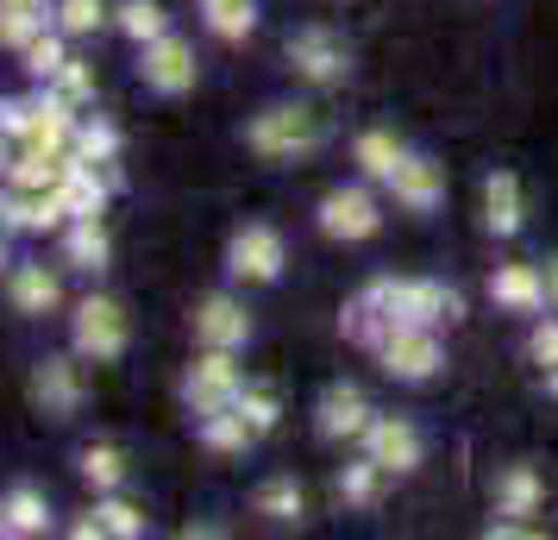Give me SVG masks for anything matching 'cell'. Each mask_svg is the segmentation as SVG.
Instances as JSON below:
<instances>
[{
	"instance_id": "34",
	"label": "cell",
	"mask_w": 558,
	"mask_h": 540,
	"mask_svg": "<svg viewBox=\"0 0 558 540\" xmlns=\"http://www.w3.org/2000/svg\"><path fill=\"white\" fill-rule=\"evenodd\" d=\"M533 496H539V484H533L527 471H508V484H502V503H508V509H514V515L533 509Z\"/></svg>"
},
{
	"instance_id": "10",
	"label": "cell",
	"mask_w": 558,
	"mask_h": 540,
	"mask_svg": "<svg viewBox=\"0 0 558 540\" xmlns=\"http://www.w3.org/2000/svg\"><path fill=\"white\" fill-rule=\"evenodd\" d=\"M289 63H295L302 82H339L345 76V45H339L327 26H302L289 38Z\"/></svg>"
},
{
	"instance_id": "41",
	"label": "cell",
	"mask_w": 558,
	"mask_h": 540,
	"mask_svg": "<svg viewBox=\"0 0 558 540\" xmlns=\"http://www.w3.org/2000/svg\"><path fill=\"white\" fill-rule=\"evenodd\" d=\"M45 7H51V0H45Z\"/></svg>"
},
{
	"instance_id": "5",
	"label": "cell",
	"mask_w": 558,
	"mask_h": 540,
	"mask_svg": "<svg viewBox=\"0 0 558 540\" xmlns=\"http://www.w3.org/2000/svg\"><path fill=\"white\" fill-rule=\"evenodd\" d=\"M195 76H202V63H195V45H189V38L163 32V38H151V45H138V82H145L151 95L177 101V95L195 88Z\"/></svg>"
},
{
	"instance_id": "38",
	"label": "cell",
	"mask_w": 558,
	"mask_h": 540,
	"mask_svg": "<svg viewBox=\"0 0 558 540\" xmlns=\"http://www.w3.org/2000/svg\"><path fill=\"white\" fill-rule=\"evenodd\" d=\"M546 289H553V302H558V264H546Z\"/></svg>"
},
{
	"instance_id": "22",
	"label": "cell",
	"mask_w": 558,
	"mask_h": 540,
	"mask_svg": "<svg viewBox=\"0 0 558 540\" xmlns=\"http://www.w3.org/2000/svg\"><path fill=\"white\" fill-rule=\"evenodd\" d=\"M70 152L82 157V164H113L120 157V132H113V120H101L95 107L76 120V139H70Z\"/></svg>"
},
{
	"instance_id": "2",
	"label": "cell",
	"mask_w": 558,
	"mask_h": 540,
	"mask_svg": "<svg viewBox=\"0 0 558 540\" xmlns=\"http://www.w3.org/2000/svg\"><path fill=\"white\" fill-rule=\"evenodd\" d=\"M70 346H76L88 364H120L132 346V321H126V302L107 296V289H88L70 314Z\"/></svg>"
},
{
	"instance_id": "20",
	"label": "cell",
	"mask_w": 558,
	"mask_h": 540,
	"mask_svg": "<svg viewBox=\"0 0 558 540\" xmlns=\"http://www.w3.org/2000/svg\"><path fill=\"white\" fill-rule=\"evenodd\" d=\"M113 32L132 38V45H151V38L170 32V13H163L157 0H120V7H113Z\"/></svg>"
},
{
	"instance_id": "36",
	"label": "cell",
	"mask_w": 558,
	"mask_h": 540,
	"mask_svg": "<svg viewBox=\"0 0 558 540\" xmlns=\"http://www.w3.org/2000/svg\"><path fill=\"white\" fill-rule=\"evenodd\" d=\"M13 164H20V139H7V132H0V182L13 177Z\"/></svg>"
},
{
	"instance_id": "16",
	"label": "cell",
	"mask_w": 558,
	"mask_h": 540,
	"mask_svg": "<svg viewBox=\"0 0 558 540\" xmlns=\"http://www.w3.org/2000/svg\"><path fill=\"white\" fill-rule=\"evenodd\" d=\"M383 359H389V371H396V377H427L433 364H439V346H433V334L396 327V334L383 339Z\"/></svg>"
},
{
	"instance_id": "6",
	"label": "cell",
	"mask_w": 558,
	"mask_h": 540,
	"mask_svg": "<svg viewBox=\"0 0 558 540\" xmlns=\"http://www.w3.org/2000/svg\"><path fill=\"white\" fill-rule=\"evenodd\" d=\"M239 389H245V371L232 364V352H207L202 346V359L189 364V377H182V403L202 421V415H214V409H232Z\"/></svg>"
},
{
	"instance_id": "39",
	"label": "cell",
	"mask_w": 558,
	"mask_h": 540,
	"mask_svg": "<svg viewBox=\"0 0 558 540\" xmlns=\"http://www.w3.org/2000/svg\"><path fill=\"white\" fill-rule=\"evenodd\" d=\"M0 535H7V515H0Z\"/></svg>"
},
{
	"instance_id": "30",
	"label": "cell",
	"mask_w": 558,
	"mask_h": 540,
	"mask_svg": "<svg viewBox=\"0 0 558 540\" xmlns=\"http://www.w3.org/2000/svg\"><path fill=\"white\" fill-rule=\"evenodd\" d=\"M483 202H489V227H496V232L521 227V195H514V177H489Z\"/></svg>"
},
{
	"instance_id": "25",
	"label": "cell",
	"mask_w": 558,
	"mask_h": 540,
	"mask_svg": "<svg viewBox=\"0 0 558 540\" xmlns=\"http://www.w3.org/2000/svg\"><path fill=\"white\" fill-rule=\"evenodd\" d=\"M496 302H508V309H539L546 302V277L533 271V264H508V271H496Z\"/></svg>"
},
{
	"instance_id": "26",
	"label": "cell",
	"mask_w": 558,
	"mask_h": 540,
	"mask_svg": "<svg viewBox=\"0 0 558 540\" xmlns=\"http://www.w3.org/2000/svg\"><path fill=\"white\" fill-rule=\"evenodd\" d=\"M252 440H257V434L245 428V415H239V409L202 415V446H207V453H245Z\"/></svg>"
},
{
	"instance_id": "11",
	"label": "cell",
	"mask_w": 558,
	"mask_h": 540,
	"mask_svg": "<svg viewBox=\"0 0 558 540\" xmlns=\"http://www.w3.org/2000/svg\"><path fill=\"white\" fill-rule=\"evenodd\" d=\"M57 264L82 271V277H101L107 264H113V239H107L101 220H70V227L57 232Z\"/></svg>"
},
{
	"instance_id": "18",
	"label": "cell",
	"mask_w": 558,
	"mask_h": 540,
	"mask_svg": "<svg viewBox=\"0 0 558 540\" xmlns=\"http://www.w3.org/2000/svg\"><path fill=\"white\" fill-rule=\"evenodd\" d=\"M371 459H377L383 471H408V465L421 459L414 428H408V421H371Z\"/></svg>"
},
{
	"instance_id": "24",
	"label": "cell",
	"mask_w": 558,
	"mask_h": 540,
	"mask_svg": "<svg viewBox=\"0 0 558 540\" xmlns=\"http://www.w3.org/2000/svg\"><path fill=\"white\" fill-rule=\"evenodd\" d=\"M51 26L70 38H95L101 26H113V7L107 0H51Z\"/></svg>"
},
{
	"instance_id": "28",
	"label": "cell",
	"mask_w": 558,
	"mask_h": 540,
	"mask_svg": "<svg viewBox=\"0 0 558 540\" xmlns=\"http://www.w3.org/2000/svg\"><path fill=\"white\" fill-rule=\"evenodd\" d=\"M38 88H57V95H63L70 107H95V63L70 51V63H63L51 82H38Z\"/></svg>"
},
{
	"instance_id": "40",
	"label": "cell",
	"mask_w": 558,
	"mask_h": 540,
	"mask_svg": "<svg viewBox=\"0 0 558 540\" xmlns=\"http://www.w3.org/2000/svg\"><path fill=\"white\" fill-rule=\"evenodd\" d=\"M553 389H558V377H553Z\"/></svg>"
},
{
	"instance_id": "8",
	"label": "cell",
	"mask_w": 558,
	"mask_h": 540,
	"mask_svg": "<svg viewBox=\"0 0 558 540\" xmlns=\"http://www.w3.org/2000/svg\"><path fill=\"white\" fill-rule=\"evenodd\" d=\"M227 271L239 284H277L282 271V232L264 227V220H245V227L227 239Z\"/></svg>"
},
{
	"instance_id": "14",
	"label": "cell",
	"mask_w": 558,
	"mask_h": 540,
	"mask_svg": "<svg viewBox=\"0 0 558 540\" xmlns=\"http://www.w3.org/2000/svg\"><path fill=\"white\" fill-rule=\"evenodd\" d=\"M320 434L327 440H352V434H371V409L352 384H332L320 396Z\"/></svg>"
},
{
	"instance_id": "17",
	"label": "cell",
	"mask_w": 558,
	"mask_h": 540,
	"mask_svg": "<svg viewBox=\"0 0 558 540\" xmlns=\"http://www.w3.org/2000/svg\"><path fill=\"white\" fill-rule=\"evenodd\" d=\"M76 471H82V484L95 490H126V478H132V465H126V453L120 446H107V440H95V446H82L76 453Z\"/></svg>"
},
{
	"instance_id": "31",
	"label": "cell",
	"mask_w": 558,
	"mask_h": 540,
	"mask_svg": "<svg viewBox=\"0 0 558 540\" xmlns=\"http://www.w3.org/2000/svg\"><path fill=\"white\" fill-rule=\"evenodd\" d=\"M357 164H364V177H396L402 152H396L389 132H364V139H357Z\"/></svg>"
},
{
	"instance_id": "12",
	"label": "cell",
	"mask_w": 558,
	"mask_h": 540,
	"mask_svg": "<svg viewBox=\"0 0 558 540\" xmlns=\"http://www.w3.org/2000/svg\"><path fill=\"white\" fill-rule=\"evenodd\" d=\"M320 232L327 239H371L377 232V202L364 189H332L320 202Z\"/></svg>"
},
{
	"instance_id": "3",
	"label": "cell",
	"mask_w": 558,
	"mask_h": 540,
	"mask_svg": "<svg viewBox=\"0 0 558 540\" xmlns=\"http://www.w3.org/2000/svg\"><path fill=\"white\" fill-rule=\"evenodd\" d=\"M82 352L70 346V352H45V359L32 364V377H26V396H32V409L45 415V421H76L82 403H88V371H82Z\"/></svg>"
},
{
	"instance_id": "37",
	"label": "cell",
	"mask_w": 558,
	"mask_h": 540,
	"mask_svg": "<svg viewBox=\"0 0 558 540\" xmlns=\"http://www.w3.org/2000/svg\"><path fill=\"white\" fill-rule=\"evenodd\" d=\"M13 239H20V232H13V227H7V220H0V271L13 264Z\"/></svg>"
},
{
	"instance_id": "32",
	"label": "cell",
	"mask_w": 558,
	"mask_h": 540,
	"mask_svg": "<svg viewBox=\"0 0 558 540\" xmlns=\"http://www.w3.org/2000/svg\"><path fill=\"white\" fill-rule=\"evenodd\" d=\"M232 409L245 415V428H252L257 440L270 434V428H277V415H282V409H277V396H270V389H252V384L239 389V403H232Z\"/></svg>"
},
{
	"instance_id": "13",
	"label": "cell",
	"mask_w": 558,
	"mask_h": 540,
	"mask_svg": "<svg viewBox=\"0 0 558 540\" xmlns=\"http://www.w3.org/2000/svg\"><path fill=\"white\" fill-rule=\"evenodd\" d=\"M0 515H7V535H20V540H38V535H51V496L38 484H20L0 496Z\"/></svg>"
},
{
	"instance_id": "35",
	"label": "cell",
	"mask_w": 558,
	"mask_h": 540,
	"mask_svg": "<svg viewBox=\"0 0 558 540\" xmlns=\"http://www.w3.org/2000/svg\"><path fill=\"white\" fill-rule=\"evenodd\" d=\"M533 359L558 364V327H539V334H533Z\"/></svg>"
},
{
	"instance_id": "4",
	"label": "cell",
	"mask_w": 558,
	"mask_h": 540,
	"mask_svg": "<svg viewBox=\"0 0 558 540\" xmlns=\"http://www.w3.org/2000/svg\"><path fill=\"white\" fill-rule=\"evenodd\" d=\"M0 289H7V309L20 314V321H51V314H63V264L13 257L0 271Z\"/></svg>"
},
{
	"instance_id": "19",
	"label": "cell",
	"mask_w": 558,
	"mask_h": 540,
	"mask_svg": "<svg viewBox=\"0 0 558 540\" xmlns=\"http://www.w3.org/2000/svg\"><path fill=\"white\" fill-rule=\"evenodd\" d=\"M202 26L220 45H245L257 26V0H202Z\"/></svg>"
},
{
	"instance_id": "21",
	"label": "cell",
	"mask_w": 558,
	"mask_h": 540,
	"mask_svg": "<svg viewBox=\"0 0 558 540\" xmlns=\"http://www.w3.org/2000/svg\"><path fill=\"white\" fill-rule=\"evenodd\" d=\"M95 528L113 535V540H138L145 535V509L126 503V490H101V496H95Z\"/></svg>"
},
{
	"instance_id": "15",
	"label": "cell",
	"mask_w": 558,
	"mask_h": 540,
	"mask_svg": "<svg viewBox=\"0 0 558 540\" xmlns=\"http://www.w3.org/2000/svg\"><path fill=\"white\" fill-rule=\"evenodd\" d=\"M45 26H51V7L45 0H0V51L20 57Z\"/></svg>"
},
{
	"instance_id": "23",
	"label": "cell",
	"mask_w": 558,
	"mask_h": 540,
	"mask_svg": "<svg viewBox=\"0 0 558 540\" xmlns=\"http://www.w3.org/2000/svg\"><path fill=\"white\" fill-rule=\"evenodd\" d=\"M70 45H76L70 32L45 26V32H38V38H32V45H26V51H20V63H26V76H32V82H51L57 70L70 63Z\"/></svg>"
},
{
	"instance_id": "1",
	"label": "cell",
	"mask_w": 558,
	"mask_h": 540,
	"mask_svg": "<svg viewBox=\"0 0 558 540\" xmlns=\"http://www.w3.org/2000/svg\"><path fill=\"white\" fill-rule=\"evenodd\" d=\"M245 145H252L264 164H289V157H307L327 145V120L314 113V107H264V113H252V127H245Z\"/></svg>"
},
{
	"instance_id": "7",
	"label": "cell",
	"mask_w": 558,
	"mask_h": 540,
	"mask_svg": "<svg viewBox=\"0 0 558 540\" xmlns=\"http://www.w3.org/2000/svg\"><path fill=\"white\" fill-rule=\"evenodd\" d=\"M0 220L20 232V239H45V232H63L70 227V207L57 189H20V182H0Z\"/></svg>"
},
{
	"instance_id": "29",
	"label": "cell",
	"mask_w": 558,
	"mask_h": 540,
	"mask_svg": "<svg viewBox=\"0 0 558 540\" xmlns=\"http://www.w3.org/2000/svg\"><path fill=\"white\" fill-rule=\"evenodd\" d=\"M389 182H396V195L408 207H433V195H439V177H433V164H421V157H402Z\"/></svg>"
},
{
	"instance_id": "27",
	"label": "cell",
	"mask_w": 558,
	"mask_h": 540,
	"mask_svg": "<svg viewBox=\"0 0 558 540\" xmlns=\"http://www.w3.org/2000/svg\"><path fill=\"white\" fill-rule=\"evenodd\" d=\"M257 515H270V521H302V484L295 478H264L252 496Z\"/></svg>"
},
{
	"instance_id": "9",
	"label": "cell",
	"mask_w": 558,
	"mask_h": 540,
	"mask_svg": "<svg viewBox=\"0 0 558 540\" xmlns=\"http://www.w3.org/2000/svg\"><path fill=\"white\" fill-rule=\"evenodd\" d=\"M252 339V314L239 309L232 296H207L202 309H195V346L207 352H239Z\"/></svg>"
},
{
	"instance_id": "33",
	"label": "cell",
	"mask_w": 558,
	"mask_h": 540,
	"mask_svg": "<svg viewBox=\"0 0 558 540\" xmlns=\"http://www.w3.org/2000/svg\"><path fill=\"white\" fill-rule=\"evenodd\" d=\"M377 471H383L377 459H371V465H352V471L339 478V496H345V503H371V496H377Z\"/></svg>"
}]
</instances>
